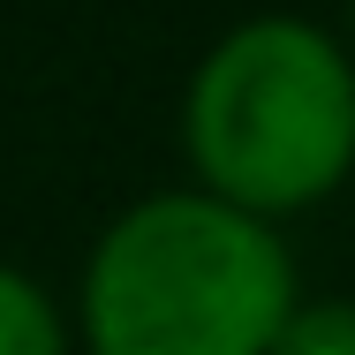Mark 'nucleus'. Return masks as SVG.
<instances>
[{
    "label": "nucleus",
    "mask_w": 355,
    "mask_h": 355,
    "mask_svg": "<svg viewBox=\"0 0 355 355\" xmlns=\"http://www.w3.org/2000/svg\"><path fill=\"white\" fill-rule=\"evenodd\" d=\"M295 318V265L257 212L151 197L91 257V355H265Z\"/></svg>",
    "instance_id": "1"
},
{
    "label": "nucleus",
    "mask_w": 355,
    "mask_h": 355,
    "mask_svg": "<svg viewBox=\"0 0 355 355\" xmlns=\"http://www.w3.org/2000/svg\"><path fill=\"white\" fill-rule=\"evenodd\" d=\"M189 159L234 212H302L355 166V69L310 23H242L189 83Z\"/></svg>",
    "instance_id": "2"
},
{
    "label": "nucleus",
    "mask_w": 355,
    "mask_h": 355,
    "mask_svg": "<svg viewBox=\"0 0 355 355\" xmlns=\"http://www.w3.org/2000/svg\"><path fill=\"white\" fill-rule=\"evenodd\" d=\"M265 355H355V302H310V310H295Z\"/></svg>",
    "instance_id": "4"
},
{
    "label": "nucleus",
    "mask_w": 355,
    "mask_h": 355,
    "mask_svg": "<svg viewBox=\"0 0 355 355\" xmlns=\"http://www.w3.org/2000/svg\"><path fill=\"white\" fill-rule=\"evenodd\" d=\"M0 355H69L53 302L8 265H0Z\"/></svg>",
    "instance_id": "3"
}]
</instances>
